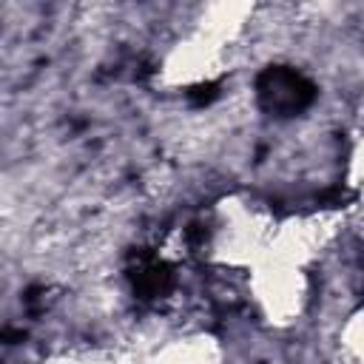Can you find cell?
Returning a JSON list of instances; mask_svg holds the SVG:
<instances>
[{
	"label": "cell",
	"instance_id": "1",
	"mask_svg": "<svg viewBox=\"0 0 364 364\" xmlns=\"http://www.w3.org/2000/svg\"><path fill=\"white\" fill-rule=\"evenodd\" d=\"M136 364H230L219 336L202 324L171 327L139 355Z\"/></svg>",
	"mask_w": 364,
	"mask_h": 364
}]
</instances>
